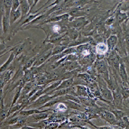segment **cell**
<instances>
[{
	"label": "cell",
	"mask_w": 129,
	"mask_h": 129,
	"mask_svg": "<svg viewBox=\"0 0 129 129\" xmlns=\"http://www.w3.org/2000/svg\"><path fill=\"white\" fill-rule=\"evenodd\" d=\"M20 2V11H21V18H20V21L17 23L18 25L20 24V23H22L28 17V13L30 11V6L28 4V1L27 0H21Z\"/></svg>",
	"instance_id": "cell-5"
},
{
	"label": "cell",
	"mask_w": 129,
	"mask_h": 129,
	"mask_svg": "<svg viewBox=\"0 0 129 129\" xmlns=\"http://www.w3.org/2000/svg\"><path fill=\"white\" fill-rule=\"evenodd\" d=\"M98 115H99L100 118L107 121L111 126H113L115 122L117 121L115 117L113 116V114L110 111H108V108H103V109L99 112Z\"/></svg>",
	"instance_id": "cell-6"
},
{
	"label": "cell",
	"mask_w": 129,
	"mask_h": 129,
	"mask_svg": "<svg viewBox=\"0 0 129 129\" xmlns=\"http://www.w3.org/2000/svg\"><path fill=\"white\" fill-rule=\"evenodd\" d=\"M20 117V116H19ZM27 122H28V117H19L18 122L16 123V124L11 126L9 127V129H18L24 127V126L27 125Z\"/></svg>",
	"instance_id": "cell-15"
},
{
	"label": "cell",
	"mask_w": 129,
	"mask_h": 129,
	"mask_svg": "<svg viewBox=\"0 0 129 129\" xmlns=\"http://www.w3.org/2000/svg\"><path fill=\"white\" fill-rule=\"evenodd\" d=\"M64 98L65 100H69V101H72L73 103H76L78 104H81L80 103V100H79L78 97H76V96H73V95H65L64 96Z\"/></svg>",
	"instance_id": "cell-22"
},
{
	"label": "cell",
	"mask_w": 129,
	"mask_h": 129,
	"mask_svg": "<svg viewBox=\"0 0 129 129\" xmlns=\"http://www.w3.org/2000/svg\"><path fill=\"white\" fill-rule=\"evenodd\" d=\"M4 129H9V127H5Z\"/></svg>",
	"instance_id": "cell-27"
},
{
	"label": "cell",
	"mask_w": 129,
	"mask_h": 129,
	"mask_svg": "<svg viewBox=\"0 0 129 129\" xmlns=\"http://www.w3.org/2000/svg\"><path fill=\"white\" fill-rule=\"evenodd\" d=\"M68 108L67 106L63 103V102H61L57 105L55 108H53V112H56V113H64L68 111Z\"/></svg>",
	"instance_id": "cell-18"
},
{
	"label": "cell",
	"mask_w": 129,
	"mask_h": 129,
	"mask_svg": "<svg viewBox=\"0 0 129 129\" xmlns=\"http://www.w3.org/2000/svg\"><path fill=\"white\" fill-rule=\"evenodd\" d=\"M116 23V19H115V16L114 15H112L111 17H109L108 19L106 20L105 22V24L107 26H112Z\"/></svg>",
	"instance_id": "cell-23"
},
{
	"label": "cell",
	"mask_w": 129,
	"mask_h": 129,
	"mask_svg": "<svg viewBox=\"0 0 129 129\" xmlns=\"http://www.w3.org/2000/svg\"><path fill=\"white\" fill-rule=\"evenodd\" d=\"M67 34L68 38H69L71 41H76L78 39L79 36L81 35V34H79V31H78L77 29H74V28H69L66 33Z\"/></svg>",
	"instance_id": "cell-13"
},
{
	"label": "cell",
	"mask_w": 129,
	"mask_h": 129,
	"mask_svg": "<svg viewBox=\"0 0 129 129\" xmlns=\"http://www.w3.org/2000/svg\"><path fill=\"white\" fill-rule=\"evenodd\" d=\"M89 22L86 20L84 17H80V18H77L75 19H73V21L68 22V28H74L77 29L78 31H79L81 28H84L85 25H87Z\"/></svg>",
	"instance_id": "cell-2"
},
{
	"label": "cell",
	"mask_w": 129,
	"mask_h": 129,
	"mask_svg": "<svg viewBox=\"0 0 129 129\" xmlns=\"http://www.w3.org/2000/svg\"><path fill=\"white\" fill-rule=\"evenodd\" d=\"M19 6H20V2L18 0H13V4H12V9L11 11H15L17 10Z\"/></svg>",
	"instance_id": "cell-24"
},
{
	"label": "cell",
	"mask_w": 129,
	"mask_h": 129,
	"mask_svg": "<svg viewBox=\"0 0 129 129\" xmlns=\"http://www.w3.org/2000/svg\"><path fill=\"white\" fill-rule=\"evenodd\" d=\"M94 67L96 72H97L98 75L101 77L104 81L107 82L109 78V71H108V65L106 62V60H100L98 61L96 60L94 63L92 64Z\"/></svg>",
	"instance_id": "cell-1"
},
{
	"label": "cell",
	"mask_w": 129,
	"mask_h": 129,
	"mask_svg": "<svg viewBox=\"0 0 129 129\" xmlns=\"http://www.w3.org/2000/svg\"><path fill=\"white\" fill-rule=\"evenodd\" d=\"M66 48H67V47H65V46H61V45L55 46L53 49H52V56L59 55V54L62 53Z\"/></svg>",
	"instance_id": "cell-21"
},
{
	"label": "cell",
	"mask_w": 129,
	"mask_h": 129,
	"mask_svg": "<svg viewBox=\"0 0 129 129\" xmlns=\"http://www.w3.org/2000/svg\"><path fill=\"white\" fill-rule=\"evenodd\" d=\"M119 86V91L122 97V99L123 100H128L129 98V88L128 87H125L123 86L122 83L118 84Z\"/></svg>",
	"instance_id": "cell-16"
},
{
	"label": "cell",
	"mask_w": 129,
	"mask_h": 129,
	"mask_svg": "<svg viewBox=\"0 0 129 129\" xmlns=\"http://www.w3.org/2000/svg\"><path fill=\"white\" fill-rule=\"evenodd\" d=\"M58 126H59V123L52 122V123H49V124L43 129H57V128H58Z\"/></svg>",
	"instance_id": "cell-25"
},
{
	"label": "cell",
	"mask_w": 129,
	"mask_h": 129,
	"mask_svg": "<svg viewBox=\"0 0 129 129\" xmlns=\"http://www.w3.org/2000/svg\"><path fill=\"white\" fill-rule=\"evenodd\" d=\"M14 73V70L13 69H8L7 71H5V72L0 73V78L3 79V81H4V84H7L9 83V82L13 78V74Z\"/></svg>",
	"instance_id": "cell-11"
},
{
	"label": "cell",
	"mask_w": 129,
	"mask_h": 129,
	"mask_svg": "<svg viewBox=\"0 0 129 129\" xmlns=\"http://www.w3.org/2000/svg\"><path fill=\"white\" fill-rule=\"evenodd\" d=\"M117 129H123V128H120V127H117Z\"/></svg>",
	"instance_id": "cell-28"
},
{
	"label": "cell",
	"mask_w": 129,
	"mask_h": 129,
	"mask_svg": "<svg viewBox=\"0 0 129 129\" xmlns=\"http://www.w3.org/2000/svg\"><path fill=\"white\" fill-rule=\"evenodd\" d=\"M36 86H37V85H36V81H35L34 79V80L28 82V83H26L25 85L23 86V89H22L21 95H26V94H28V93L31 92L32 90L34 89Z\"/></svg>",
	"instance_id": "cell-9"
},
{
	"label": "cell",
	"mask_w": 129,
	"mask_h": 129,
	"mask_svg": "<svg viewBox=\"0 0 129 129\" xmlns=\"http://www.w3.org/2000/svg\"><path fill=\"white\" fill-rule=\"evenodd\" d=\"M77 78L82 79V80H83V82H85L86 83H91V82L94 81L92 78V77L87 73H79L78 74V76H77Z\"/></svg>",
	"instance_id": "cell-19"
},
{
	"label": "cell",
	"mask_w": 129,
	"mask_h": 129,
	"mask_svg": "<svg viewBox=\"0 0 129 129\" xmlns=\"http://www.w3.org/2000/svg\"><path fill=\"white\" fill-rule=\"evenodd\" d=\"M108 111H110L112 114H113V116L115 117V118H116L117 121L118 120H121L122 118L124 116H127L126 115V112H124L122 110H119V109H108Z\"/></svg>",
	"instance_id": "cell-17"
},
{
	"label": "cell",
	"mask_w": 129,
	"mask_h": 129,
	"mask_svg": "<svg viewBox=\"0 0 129 129\" xmlns=\"http://www.w3.org/2000/svg\"><path fill=\"white\" fill-rule=\"evenodd\" d=\"M2 27H3V32H4V36H6L7 34L9 31L10 24H9V18L4 14L2 19Z\"/></svg>",
	"instance_id": "cell-14"
},
{
	"label": "cell",
	"mask_w": 129,
	"mask_h": 129,
	"mask_svg": "<svg viewBox=\"0 0 129 129\" xmlns=\"http://www.w3.org/2000/svg\"><path fill=\"white\" fill-rule=\"evenodd\" d=\"M118 76L120 77V79L122 81V83L123 86L128 87V75L126 70V66L122 59H120V64H119V70H118Z\"/></svg>",
	"instance_id": "cell-4"
},
{
	"label": "cell",
	"mask_w": 129,
	"mask_h": 129,
	"mask_svg": "<svg viewBox=\"0 0 129 129\" xmlns=\"http://www.w3.org/2000/svg\"><path fill=\"white\" fill-rule=\"evenodd\" d=\"M15 58V55L13 54V53H12V52H10V55H9V59L7 60L6 62H4V64H3L1 67H0V73H4L5 72V71H7L8 69H9V66L11 65V63L13 62V60H14Z\"/></svg>",
	"instance_id": "cell-12"
},
{
	"label": "cell",
	"mask_w": 129,
	"mask_h": 129,
	"mask_svg": "<svg viewBox=\"0 0 129 129\" xmlns=\"http://www.w3.org/2000/svg\"><path fill=\"white\" fill-rule=\"evenodd\" d=\"M117 43H118V38L115 34H112L107 38L105 43L107 44V47H108V53L116 48Z\"/></svg>",
	"instance_id": "cell-7"
},
{
	"label": "cell",
	"mask_w": 129,
	"mask_h": 129,
	"mask_svg": "<svg viewBox=\"0 0 129 129\" xmlns=\"http://www.w3.org/2000/svg\"><path fill=\"white\" fill-rule=\"evenodd\" d=\"M76 88V95L77 97H80V98H88L87 96V87L83 85H76L75 86Z\"/></svg>",
	"instance_id": "cell-10"
},
{
	"label": "cell",
	"mask_w": 129,
	"mask_h": 129,
	"mask_svg": "<svg viewBox=\"0 0 129 129\" xmlns=\"http://www.w3.org/2000/svg\"><path fill=\"white\" fill-rule=\"evenodd\" d=\"M20 16H21L20 8H18V9L15 11H11L10 15H9V24H10L11 28L13 27V23L20 18Z\"/></svg>",
	"instance_id": "cell-8"
},
{
	"label": "cell",
	"mask_w": 129,
	"mask_h": 129,
	"mask_svg": "<svg viewBox=\"0 0 129 129\" xmlns=\"http://www.w3.org/2000/svg\"><path fill=\"white\" fill-rule=\"evenodd\" d=\"M18 129H36V128H34V127H30V126H24V127H21V128H18Z\"/></svg>",
	"instance_id": "cell-26"
},
{
	"label": "cell",
	"mask_w": 129,
	"mask_h": 129,
	"mask_svg": "<svg viewBox=\"0 0 129 129\" xmlns=\"http://www.w3.org/2000/svg\"><path fill=\"white\" fill-rule=\"evenodd\" d=\"M112 92V105L115 109H119L122 110L123 108V99L121 95L120 91H119V87L115 90V91Z\"/></svg>",
	"instance_id": "cell-3"
},
{
	"label": "cell",
	"mask_w": 129,
	"mask_h": 129,
	"mask_svg": "<svg viewBox=\"0 0 129 129\" xmlns=\"http://www.w3.org/2000/svg\"><path fill=\"white\" fill-rule=\"evenodd\" d=\"M51 112H42V113L34 114V115H33V118H34L35 121H37V122L45 120V119L48 118V116H49V114H50Z\"/></svg>",
	"instance_id": "cell-20"
}]
</instances>
